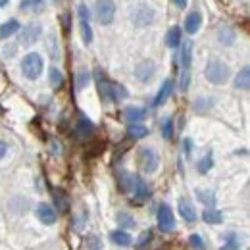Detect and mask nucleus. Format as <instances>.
Here are the masks:
<instances>
[{"label":"nucleus","instance_id":"1","mask_svg":"<svg viewBox=\"0 0 250 250\" xmlns=\"http://www.w3.org/2000/svg\"><path fill=\"white\" fill-rule=\"evenodd\" d=\"M206 79L214 85H223L227 79H229V65L225 62H219V60H212L206 65V71H204Z\"/></svg>","mask_w":250,"mask_h":250},{"label":"nucleus","instance_id":"2","mask_svg":"<svg viewBox=\"0 0 250 250\" xmlns=\"http://www.w3.org/2000/svg\"><path fill=\"white\" fill-rule=\"evenodd\" d=\"M21 69H23V75L27 77V79H39L41 77V73H42V69H44V60H42V56L41 54H37V52H31V54H27L25 58H23V62H21Z\"/></svg>","mask_w":250,"mask_h":250},{"label":"nucleus","instance_id":"3","mask_svg":"<svg viewBox=\"0 0 250 250\" xmlns=\"http://www.w3.org/2000/svg\"><path fill=\"white\" fill-rule=\"evenodd\" d=\"M158 164H160L158 154L150 146H143L139 150V166H141V169L145 173H154L158 169Z\"/></svg>","mask_w":250,"mask_h":250},{"label":"nucleus","instance_id":"4","mask_svg":"<svg viewBox=\"0 0 250 250\" xmlns=\"http://www.w3.org/2000/svg\"><path fill=\"white\" fill-rule=\"evenodd\" d=\"M131 20H133V23H135L137 27H146V25H150L152 20H154V8L148 6V4H139V6L133 10Z\"/></svg>","mask_w":250,"mask_h":250},{"label":"nucleus","instance_id":"5","mask_svg":"<svg viewBox=\"0 0 250 250\" xmlns=\"http://www.w3.org/2000/svg\"><path fill=\"white\" fill-rule=\"evenodd\" d=\"M94 81L98 87V94L104 102H114V83L102 73V69H94Z\"/></svg>","mask_w":250,"mask_h":250},{"label":"nucleus","instance_id":"6","mask_svg":"<svg viewBox=\"0 0 250 250\" xmlns=\"http://www.w3.org/2000/svg\"><path fill=\"white\" fill-rule=\"evenodd\" d=\"M158 227H160V231H164V233H171L173 229H175V218H173V212H171V208L167 206V204H162L160 208H158Z\"/></svg>","mask_w":250,"mask_h":250},{"label":"nucleus","instance_id":"7","mask_svg":"<svg viewBox=\"0 0 250 250\" xmlns=\"http://www.w3.org/2000/svg\"><path fill=\"white\" fill-rule=\"evenodd\" d=\"M114 16H116V4L114 2H98L96 4V18L102 25H110L114 21Z\"/></svg>","mask_w":250,"mask_h":250},{"label":"nucleus","instance_id":"8","mask_svg":"<svg viewBox=\"0 0 250 250\" xmlns=\"http://www.w3.org/2000/svg\"><path fill=\"white\" fill-rule=\"evenodd\" d=\"M154 71H156V65H154L152 60H143L141 63H137V67H135V77L141 83H148L154 77Z\"/></svg>","mask_w":250,"mask_h":250},{"label":"nucleus","instance_id":"9","mask_svg":"<svg viewBox=\"0 0 250 250\" xmlns=\"http://www.w3.org/2000/svg\"><path fill=\"white\" fill-rule=\"evenodd\" d=\"M42 35V27L39 23H29L25 25V29L21 31V37H20V42L23 46H29V44H35L39 41V37Z\"/></svg>","mask_w":250,"mask_h":250},{"label":"nucleus","instance_id":"10","mask_svg":"<svg viewBox=\"0 0 250 250\" xmlns=\"http://www.w3.org/2000/svg\"><path fill=\"white\" fill-rule=\"evenodd\" d=\"M75 133H77L79 139H89L94 133V124L85 116V114H79L77 125H75Z\"/></svg>","mask_w":250,"mask_h":250},{"label":"nucleus","instance_id":"11","mask_svg":"<svg viewBox=\"0 0 250 250\" xmlns=\"http://www.w3.org/2000/svg\"><path fill=\"white\" fill-rule=\"evenodd\" d=\"M37 218L41 219L44 225H52V223H56L58 214L50 204H39L37 206Z\"/></svg>","mask_w":250,"mask_h":250},{"label":"nucleus","instance_id":"12","mask_svg":"<svg viewBox=\"0 0 250 250\" xmlns=\"http://www.w3.org/2000/svg\"><path fill=\"white\" fill-rule=\"evenodd\" d=\"M200 25H202V14L198 10L190 12L187 16V20H185V31L188 35H194V33L200 29Z\"/></svg>","mask_w":250,"mask_h":250},{"label":"nucleus","instance_id":"13","mask_svg":"<svg viewBox=\"0 0 250 250\" xmlns=\"http://www.w3.org/2000/svg\"><path fill=\"white\" fill-rule=\"evenodd\" d=\"M173 79H166L164 81V85H162V89L158 91L156 98H154V106H162L169 96H171V93H173Z\"/></svg>","mask_w":250,"mask_h":250},{"label":"nucleus","instance_id":"14","mask_svg":"<svg viewBox=\"0 0 250 250\" xmlns=\"http://www.w3.org/2000/svg\"><path fill=\"white\" fill-rule=\"evenodd\" d=\"M52 200H54V208L58 212H67L69 210V200L65 196L62 188H52Z\"/></svg>","mask_w":250,"mask_h":250},{"label":"nucleus","instance_id":"15","mask_svg":"<svg viewBox=\"0 0 250 250\" xmlns=\"http://www.w3.org/2000/svg\"><path fill=\"white\" fill-rule=\"evenodd\" d=\"M145 114H146V110L143 106H127L124 110V118L127 122H131V124L141 122L145 118Z\"/></svg>","mask_w":250,"mask_h":250},{"label":"nucleus","instance_id":"16","mask_svg":"<svg viewBox=\"0 0 250 250\" xmlns=\"http://www.w3.org/2000/svg\"><path fill=\"white\" fill-rule=\"evenodd\" d=\"M179 216L185 219V221H188V223L196 221V212H194L192 204L188 202L187 198H179Z\"/></svg>","mask_w":250,"mask_h":250},{"label":"nucleus","instance_id":"17","mask_svg":"<svg viewBox=\"0 0 250 250\" xmlns=\"http://www.w3.org/2000/svg\"><path fill=\"white\" fill-rule=\"evenodd\" d=\"M133 187H135V196L145 200V198H150V187L146 185V181L143 177H133Z\"/></svg>","mask_w":250,"mask_h":250},{"label":"nucleus","instance_id":"18","mask_svg":"<svg viewBox=\"0 0 250 250\" xmlns=\"http://www.w3.org/2000/svg\"><path fill=\"white\" fill-rule=\"evenodd\" d=\"M192 60V42L190 41H181V54H179V63L183 65V69H188Z\"/></svg>","mask_w":250,"mask_h":250},{"label":"nucleus","instance_id":"19","mask_svg":"<svg viewBox=\"0 0 250 250\" xmlns=\"http://www.w3.org/2000/svg\"><path fill=\"white\" fill-rule=\"evenodd\" d=\"M20 21L18 20H10V21H6V23H2L0 25V39H10L12 35H16V33L20 31Z\"/></svg>","mask_w":250,"mask_h":250},{"label":"nucleus","instance_id":"20","mask_svg":"<svg viewBox=\"0 0 250 250\" xmlns=\"http://www.w3.org/2000/svg\"><path fill=\"white\" fill-rule=\"evenodd\" d=\"M235 87L237 89H243V91H247L250 87V67L249 65H245L241 71H239V75L235 77Z\"/></svg>","mask_w":250,"mask_h":250},{"label":"nucleus","instance_id":"21","mask_svg":"<svg viewBox=\"0 0 250 250\" xmlns=\"http://www.w3.org/2000/svg\"><path fill=\"white\" fill-rule=\"evenodd\" d=\"M196 198H198L204 206H208V210L216 206V194H214V190H204V188H200V190H196Z\"/></svg>","mask_w":250,"mask_h":250},{"label":"nucleus","instance_id":"22","mask_svg":"<svg viewBox=\"0 0 250 250\" xmlns=\"http://www.w3.org/2000/svg\"><path fill=\"white\" fill-rule=\"evenodd\" d=\"M166 44L169 48H177L181 44V29L179 27H171L166 35Z\"/></svg>","mask_w":250,"mask_h":250},{"label":"nucleus","instance_id":"23","mask_svg":"<svg viewBox=\"0 0 250 250\" xmlns=\"http://www.w3.org/2000/svg\"><path fill=\"white\" fill-rule=\"evenodd\" d=\"M110 241L118 247H131V237L125 231H112L110 233Z\"/></svg>","mask_w":250,"mask_h":250},{"label":"nucleus","instance_id":"24","mask_svg":"<svg viewBox=\"0 0 250 250\" xmlns=\"http://www.w3.org/2000/svg\"><path fill=\"white\" fill-rule=\"evenodd\" d=\"M202 219H204L206 223H210V225H219V223L223 221V214H221L219 210H216V208H210V210H204Z\"/></svg>","mask_w":250,"mask_h":250},{"label":"nucleus","instance_id":"25","mask_svg":"<svg viewBox=\"0 0 250 250\" xmlns=\"http://www.w3.org/2000/svg\"><path fill=\"white\" fill-rule=\"evenodd\" d=\"M127 135L135 141V139H145L148 135V129L145 125H139V124H131L127 127Z\"/></svg>","mask_w":250,"mask_h":250},{"label":"nucleus","instance_id":"26","mask_svg":"<svg viewBox=\"0 0 250 250\" xmlns=\"http://www.w3.org/2000/svg\"><path fill=\"white\" fill-rule=\"evenodd\" d=\"M48 79H50V85L56 87V89H60V87L63 85V73L58 69V67H50V71H48Z\"/></svg>","mask_w":250,"mask_h":250},{"label":"nucleus","instance_id":"27","mask_svg":"<svg viewBox=\"0 0 250 250\" xmlns=\"http://www.w3.org/2000/svg\"><path fill=\"white\" fill-rule=\"evenodd\" d=\"M212 166H214V158H212V154H206L196 164V169H198V173H208L212 169Z\"/></svg>","mask_w":250,"mask_h":250},{"label":"nucleus","instance_id":"28","mask_svg":"<svg viewBox=\"0 0 250 250\" xmlns=\"http://www.w3.org/2000/svg\"><path fill=\"white\" fill-rule=\"evenodd\" d=\"M218 37L221 44H233V41H235V33H233L231 27H221L218 33Z\"/></svg>","mask_w":250,"mask_h":250},{"label":"nucleus","instance_id":"29","mask_svg":"<svg viewBox=\"0 0 250 250\" xmlns=\"http://www.w3.org/2000/svg\"><path fill=\"white\" fill-rule=\"evenodd\" d=\"M21 10H29V12H41L44 8V2L42 0H23L20 2Z\"/></svg>","mask_w":250,"mask_h":250},{"label":"nucleus","instance_id":"30","mask_svg":"<svg viewBox=\"0 0 250 250\" xmlns=\"http://www.w3.org/2000/svg\"><path fill=\"white\" fill-rule=\"evenodd\" d=\"M89 81H91V71L85 69V67H81L77 71V89H85L89 85Z\"/></svg>","mask_w":250,"mask_h":250},{"label":"nucleus","instance_id":"31","mask_svg":"<svg viewBox=\"0 0 250 250\" xmlns=\"http://www.w3.org/2000/svg\"><path fill=\"white\" fill-rule=\"evenodd\" d=\"M116 219H118V225H122V227H125V229H133L137 223H135V219H133V216H129L127 212H120L118 216H116Z\"/></svg>","mask_w":250,"mask_h":250},{"label":"nucleus","instance_id":"32","mask_svg":"<svg viewBox=\"0 0 250 250\" xmlns=\"http://www.w3.org/2000/svg\"><path fill=\"white\" fill-rule=\"evenodd\" d=\"M212 108V98H198L194 102V112L196 114H206Z\"/></svg>","mask_w":250,"mask_h":250},{"label":"nucleus","instance_id":"33","mask_svg":"<svg viewBox=\"0 0 250 250\" xmlns=\"http://www.w3.org/2000/svg\"><path fill=\"white\" fill-rule=\"evenodd\" d=\"M118 183H120V188H122L124 192L131 190V188H133V175H129L127 171H122V173H120Z\"/></svg>","mask_w":250,"mask_h":250},{"label":"nucleus","instance_id":"34","mask_svg":"<svg viewBox=\"0 0 250 250\" xmlns=\"http://www.w3.org/2000/svg\"><path fill=\"white\" fill-rule=\"evenodd\" d=\"M162 137L166 139V141H169L171 137H173V120L171 118H167L164 125H162Z\"/></svg>","mask_w":250,"mask_h":250},{"label":"nucleus","instance_id":"35","mask_svg":"<svg viewBox=\"0 0 250 250\" xmlns=\"http://www.w3.org/2000/svg\"><path fill=\"white\" fill-rule=\"evenodd\" d=\"M221 250H239V239H237L235 233H229L225 237V247Z\"/></svg>","mask_w":250,"mask_h":250},{"label":"nucleus","instance_id":"36","mask_svg":"<svg viewBox=\"0 0 250 250\" xmlns=\"http://www.w3.org/2000/svg\"><path fill=\"white\" fill-rule=\"evenodd\" d=\"M81 35H83V41L87 44L93 42V29H91V23L89 21H81Z\"/></svg>","mask_w":250,"mask_h":250},{"label":"nucleus","instance_id":"37","mask_svg":"<svg viewBox=\"0 0 250 250\" xmlns=\"http://www.w3.org/2000/svg\"><path fill=\"white\" fill-rule=\"evenodd\" d=\"M190 247L194 250H206V245H204V241H202V237L200 235H190Z\"/></svg>","mask_w":250,"mask_h":250},{"label":"nucleus","instance_id":"38","mask_svg":"<svg viewBox=\"0 0 250 250\" xmlns=\"http://www.w3.org/2000/svg\"><path fill=\"white\" fill-rule=\"evenodd\" d=\"M188 83H190V71H188V69H183V71H181V81H179L181 91H187Z\"/></svg>","mask_w":250,"mask_h":250},{"label":"nucleus","instance_id":"39","mask_svg":"<svg viewBox=\"0 0 250 250\" xmlns=\"http://www.w3.org/2000/svg\"><path fill=\"white\" fill-rule=\"evenodd\" d=\"M150 239H152V231H145L141 237H139V243H137V249H143V247H146L148 243H150Z\"/></svg>","mask_w":250,"mask_h":250},{"label":"nucleus","instance_id":"40","mask_svg":"<svg viewBox=\"0 0 250 250\" xmlns=\"http://www.w3.org/2000/svg\"><path fill=\"white\" fill-rule=\"evenodd\" d=\"M85 245H87V249H89V250H98V249H100V241H98V237H96V235H89Z\"/></svg>","mask_w":250,"mask_h":250},{"label":"nucleus","instance_id":"41","mask_svg":"<svg viewBox=\"0 0 250 250\" xmlns=\"http://www.w3.org/2000/svg\"><path fill=\"white\" fill-rule=\"evenodd\" d=\"M62 25H63V33L69 31V25H71V14H63V16H62Z\"/></svg>","mask_w":250,"mask_h":250},{"label":"nucleus","instance_id":"42","mask_svg":"<svg viewBox=\"0 0 250 250\" xmlns=\"http://www.w3.org/2000/svg\"><path fill=\"white\" fill-rule=\"evenodd\" d=\"M50 152L56 154V156L62 154V145H60V143H52V150H50Z\"/></svg>","mask_w":250,"mask_h":250},{"label":"nucleus","instance_id":"43","mask_svg":"<svg viewBox=\"0 0 250 250\" xmlns=\"http://www.w3.org/2000/svg\"><path fill=\"white\" fill-rule=\"evenodd\" d=\"M6 152H8V145L4 141H0V160L6 156Z\"/></svg>","mask_w":250,"mask_h":250},{"label":"nucleus","instance_id":"44","mask_svg":"<svg viewBox=\"0 0 250 250\" xmlns=\"http://www.w3.org/2000/svg\"><path fill=\"white\" fill-rule=\"evenodd\" d=\"M183 145H185V152L190 154V150H192V141H190V139H185V143H183Z\"/></svg>","mask_w":250,"mask_h":250},{"label":"nucleus","instance_id":"45","mask_svg":"<svg viewBox=\"0 0 250 250\" xmlns=\"http://www.w3.org/2000/svg\"><path fill=\"white\" fill-rule=\"evenodd\" d=\"M175 6L177 8H185L187 6V0H175Z\"/></svg>","mask_w":250,"mask_h":250},{"label":"nucleus","instance_id":"46","mask_svg":"<svg viewBox=\"0 0 250 250\" xmlns=\"http://www.w3.org/2000/svg\"><path fill=\"white\" fill-rule=\"evenodd\" d=\"M4 6H8V2L6 0H0V8H4Z\"/></svg>","mask_w":250,"mask_h":250}]
</instances>
